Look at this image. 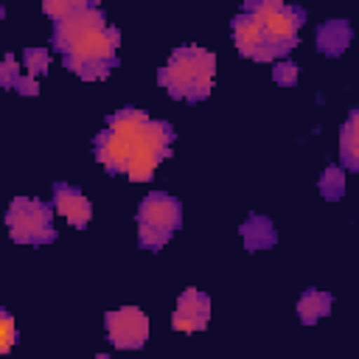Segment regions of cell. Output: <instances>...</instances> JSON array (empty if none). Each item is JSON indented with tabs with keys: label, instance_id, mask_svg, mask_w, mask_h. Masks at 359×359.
Segmentation results:
<instances>
[{
	"label": "cell",
	"instance_id": "obj_1",
	"mask_svg": "<svg viewBox=\"0 0 359 359\" xmlns=\"http://www.w3.org/2000/svg\"><path fill=\"white\" fill-rule=\"evenodd\" d=\"M50 45L62 56V65L84 81H101L118 65L121 31L107 22V14L93 0H84L79 11L53 22Z\"/></svg>",
	"mask_w": 359,
	"mask_h": 359
},
{
	"label": "cell",
	"instance_id": "obj_2",
	"mask_svg": "<svg viewBox=\"0 0 359 359\" xmlns=\"http://www.w3.org/2000/svg\"><path fill=\"white\" fill-rule=\"evenodd\" d=\"M216 81V56L202 45H180L157 73V84L177 101L199 104Z\"/></svg>",
	"mask_w": 359,
	"mask_h": 359
},
{
	"label": "cell",
	"instance_id": "obj_3",
	"mask_svg": "<svg viewBox=\"0 0 359 359\" xmlns=\"http://www.w3.org/2000/svg\"><path fill=\"white\" fill-rule=\"evenodd\" d=\"M146 123H149V112L135 107H123L107 118L104 129L95 135V143H93L95 160L107 168V174H126V165L132 160V151Z\"/></svg>",
	"mask_w": 359,
	"mask_h": 359
},
{
	"label": "cell",
	"instance_id": "obj_4",
	"mask_svg": "<svg viewBox=\"0 0 359 359\" xmlns=\"http://www.w3.org/2000/svg\"><path fill=\"white\" fill-rule=\"evenodd\" d=\"M182 224V205L165 191H151L137 205V244L143 250H163Z\"/></svg>",
	"mask_w": 359,
	"mask_h": 359
},
{
	"label": "cell",
	"instance_id": "obj_5",
	"mask_svg": "<svg viewBox=\"0 0 359 359\" xmlns=\"http://www.w3.org/2000/svg\"><path fill=\"white\" fill-rule=\"evenodd\" d=\"M6 230L11 241L25 247H45L56 241L53 208L50 202L34 196H14L6 208Z\"/></svg>",
	"mask_w": 359,
	"mask_h": 359
},
{
	"label": "cell",
	"instance_id": "obj_6",
	"mask_svg": "<svg viewBox=\"0 0 359 359\" xmlns=\"http://www.w3.org/2000/svg\"><path fill=\"white\" fill-rule=\"evenodd\" d=\"M241 11L250 14L255 22H261L266 36L283 53H292V48L297 45L300 28L306 22V11L300 6H289V3H278V0H247Z\"/></svg>",
	"mask_w": 359,
	"mask_h": 359
},
{
	"label": "cell",
	"instance_id": "obj_7",
	"mask_svg": "<svg viewBox=\"0 0 359 359\" xmlns=\"http://www.w3.org/2000/svg\"><path fill=\"white\" fill-rule=\"evenodd\" d=\"M171 143H174V126L168 121H154L149 118L135 151H132V160L126 165V174L132 182H146L151 180V174L157 171V165L163 160L171 157Z\"/></svg>",
	"mask_w": 359,
	"mask_h": 359
},
{
	"label": "cell",
	"instance_id": "obj_8",
	"mask_svg": "<svg viewBox=\"0 0 359 359\" xmlns=\"http://www.w3.org/2000/svg\"><path fill=\"white\" fill-rule=\"evenodd\" d=\"M107 339L118 351H140L149 342V317L137 306H121L104 314Z\"/></svg>",
	"mask_w": 359,
	"mask_h": 359
},
{
	"label": "cell",
	"instance_id": "obj_9",
	"mask_svg": "<svg viewBox=\"0 0 359 359\" xmlns=\"http://www.w3.org/2000/svg\"><path fill=\"white\" fill-rule=\"evenodd\" d=\"M230 31H233V42H236V50L252 62H280L286 53L266 36V31L261 28V22H255L250 14L238 11L230 22Z\"/></svg>",
	"mask_w": 359,
	"mask_h": 359
},
{
	"label": "cell",
	"instance_id": "obj_10",
	"mask_svg": "<svg viewBox=\"0 0 359 359\" xmlns=\"http://www.w3.org/2000/svg\"><path fill=\"white\" fill-rule=\"evenodd\" d=\"M210 323V297L199 289H185L177 297L174 314H171V328L174 331H185V334H196L205 331Z\"/></svg>",
	"mask_w": 359,
	"mask_h": 359
},
{
	"label": "cell",
	"instance_id": "obj_11",
	"mask_svg": "<svg viewBox=\"0 0 359 359\" xmlns=\"http://www.w3.org/2000/svg\"><path fill=\"white\" fill-rule=\"evenodd\" d=\"M50 208L62 219H67V224L76 227V230H84L90 224V219H93V202L84 196L81 188L67 185V182H53Z\"/></svg>",
	"mask_w": 359,
	"mask_h": 359
},
{
	"label": "cell",
	"instance_id": "obj_12",
	"mask_svg": "<svg viewBox=\"0 0 359 359\" xmlns=\"http://www.w3.org/2000/svg\"><path fill=\"white\" fill-rule=\"evenodd\" d=\"M351 36H353V28L348 20H325L317 25L314 45L323 56H339L351 45Z\"/></svg>",
	"mask_w": 359,
	"mask_h": 359
},
{
	"label": "cell",
	"instance_id": "obj_13",
	"mask_svg": "<svg viewBox=\"0 0 359 359\" xmlns=\"http://www.w3.org/2000/svg\"><path fill=\"white\" fill-rule=\"evenodd\" d=\"M241 241L250 252H258V250H272L278 244V230L272 224L269 216L264 213H250L241 224Z\"/></svg>",
	"mask_w": 359,
	"mask_h": 359
},
{
	"label": "cell",
	"instance_id": "obj_14",
	"mask_svg": "<svg viewBox=\"0 0 359 359\" xmlns=\"http://www.w3.org/2000/svg\"><path fill=\"white\" fill-rule=\"evenodd\" d=\"M339 168L359 171V109H351L339 129Z\"/></svg>",
	"mask_w": 359,
	"mask_h": 359
},
{
	"label": "cell",
	"instance_id": "obj_15",
	"mask_svg": "<svg viewBox=\"0 0 359 359\" xmlns=\"http://www.w3.org/2000/svg\"><path fill=\"white\" fill-rule=\"evenodd\" d=\"M0 87L14 90V93L28 95V98H34L39 93V81H34V79L25 76V70L20 67V62H17L14 53H6L0 59Z\"/></svg>",
	"mask_w": 359,
	"mask_h": 359
},
{
	"label": "cell",
	"instance_id": "obj_16",
	"mask_svg": "<svg viewBox=\"0 0 359 359\" xmlns=\"http://www.w3.org/2000/svg\"><path fill=\"white\" fill-rule=\"evenodd\" d=\"M331 306H334V297L323 289H306L297 300V317L303 325H314L320 323L323 317L331 314Z\"/></svg>",
	"mask_w": 359,
	"mask_h": 359
},
{
	"label": "cell",
	"instance_id": "obj_17",
	"mask_svg": "<svg viewBox=\"0 0 359 359\" xmlns=\"http://www.w3.org/2000/svg\"><path fill=\"white\" fill-rule=\"evenodd\" d=\"M317 188H320L323 199H328V202L342 199V194H345V171H342L337 163H331V165L323 171V177H320V182H317Z\"/></svg>",
	"mask_w": 359,
	"mask_h": 359
},
{
	"label": "cell",
	"instance_id": "obj_18",
	"mask_svg": "<svg viewBox=\"0 0 359 359\" xmlns=\"http://www.w3.org/2000/svg\"><path fill=\"white\" fill-rule=\"evenodd\" d=\"M48 59H50L48 48H25L22 50V70H25V76L39 81V76L48 73Z\"/></svg>",
	"mask_w": 359,
	"mask_h": 359
},
{
	"label": "cell",
	"instance_id": "obj_19",
	"mask_svg": "<svg viewBox=\"0 0 359 359\" xmlns=\"http://www.w3.org/2000/svg\"><path fill=\"white\" fill-rule=\"evenodd\" d=\"M81 6H84V0H45L42 3V11H45V17H50L53 22H59V20L70 17L73 11H79Z\"/></svg>",
	"mask_w": 359,
	"mask_h": 359
},
{
	"label": "cell",
	"instance_id": "obj_20",
	"mask_svg": "<svg viewBox=\"0 0 359 359\" xmlns=\"http://www.w3.org/2000/svg\"><path fill=\"white\" fill-rule=\"evenodd\" d=\"M297 65L294 62H286V59H280V62H275L272 65V81L278 84V87H294L297 84Z\"/></svg>",
	"mask_w": 359,
	"mask_h": 359
},
{
	"label": "cell",
	"instance_id": "obj_21",
	"mask_svg": "<svg viewBox=\"0 0 359 359\" xmlns=\"http://www.w3.org/2000/svg\"><path fill=\"white\" fill-rule=\"evenodd\" d=\"M17 342V325H14V317L0 309V353H8Z\"/></svg>",
	"mask_w": 359,
	"mask_h": 359
},
{
	"label": "cell",
	"instance_id": "obj_22",
	"mask_svg": "<svg viewBox=\"0 0 359 359\" xmlns=\"http://www.w3.org/2000/svg\"><path fill=\"white\" fill-rule=\"evenodd\" d=\"M3 17H6V6L0 3V22H3Z\"/></svg>",
	"mask_w": 359,
	"mask_h": 359
},
{
	"label": "cell",
	"instance_id": "obj_23",
	"mask_svg": "<svg viewBox=\"0 0 359 359\" xmlns=\"http://www.w3.org/2000/svg\"><path fill=\"white\" fill-rule=\"evenodd\" d=\"M95 359H112V356H109V353H98Z\"/></svg>",
	"mask_w": 359,
	"mask_h": 359
}]
</instances>
